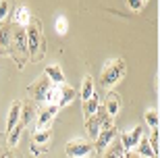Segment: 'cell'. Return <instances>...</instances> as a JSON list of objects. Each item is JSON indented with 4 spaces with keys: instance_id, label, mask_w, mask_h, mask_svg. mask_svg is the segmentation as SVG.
<instances>
[{
    "instance_id": "cell-15",
    "label": "cell",
    "mask_w": 160,
    "mask_h": 158,
    "mask_svg": "<svg viewBox=\"0 0 160 158\" xmlns=\"http://www.w3.org/2000/svg\"><path fill=\"white\" fill-rule=\"evenodd\" d=\"M98 108H100V102H98V98H96V94H94L92 98H88L83 102V115H85V119L94 117L96 112H98Z\"/></svg>"
},
{
    "instance_id": "cell-29",
    "label": "cell",
    "mask_w": 160,
    "mask_h": 158,
    "mask_svg": "<svg viewBox=\"0 0 160 158\" xmlns=\"http://www.w3.org/2000/svg\"><path fill=\"white\" fill-rule=\"evenodd\" d=\"M123 158H139V156H137V154H131V152H125Z\"/></svg>"
},
{
    "instance_id": "cell-24",
    "label": "cell",
    "mask_w": 160,
    "mask_h": 158,
    "mask_svg": "<svg viewBox=\"0 0 160 158\" xmlns=\"http://www.w3.org/2000/svg\"><path fill=\"white\" fill-rule=\"evenodd\" d=\"M0 46H11V29L8 27L0 29Z\"/></svg>"
},
{
    "instance_id": "cell-25",
    "label": "cell",
    "mask_w": 160,
    "mask_h": 158,
    "mask_svg": "<svg viewBox=\"0 0 160 158\" xmlns=\"http://www.w3.org/2000/svg\"><path fill=\"white\" fill-rule=\"evenodd\" d=\"M123 154H125V150H123V146H117V148H112L110 152L106 154V158H123Z\"/></svg>"
},
{
    "instance_id": "cell-23",
    "label": "cell",
    "mask_w": 160,
    "mask_h": 158,
    "mask_svg": "<svg viewBox=\"0 0 160 158\" xmlns=\"http://www.w3.org/2000/svg\"><path fill=\"white\" fill-rule=\"evenodd\" d=\"M48 140H50V129H46V131H36V135H33V144H40V146H44Z\"/></svg>"
},
{
    "instance_id": "cell-20",
    "label": "cell",
    "mask_w": 160,
    "mask_h": 158,
    "mask_svg": "<svg viewBox=\"0 0 160 158\" xmlns=\"http://www.w3.org/2000/svg\"><path fill=\"white\" fill-rule=\"evenodd\" d=\"M146 123H148L150 129L158 127V110H156V108H148V110H146Z\"/></svg>"
},
{
    "instance_id": "cell-31",
    "label": "cell",
    "mask_w": 160,
    "mask_h": 158,
    "mask_svg": "<svg viewBox=\"0 0 160 158\" xmlns=\"http://www.w3.org/2000/svg\"><path fill=\"white\" fill-rule=\"evenodd\" d=\"M88 158H89V156H88Z\"/></svg>"
},
{
    "instance_id": "cell-3",
    "label": "cell",
    "mask_w": 160,
    "mask_h": 158,
    "mask_svg": "<svg viewBox=\"0 0 160 158\" xmlns=\"http://www.w3.org/2000/svg\"><path fill=\"white\" fill-rule=\"evenodd\" d=\"M65 152H67V156H69V158H88L89 154L94 152V148H92L89 141L83 140V137H75V140L67 141Z\"/></svg>"
},
{
    "instance_id": "cell-16",
    "label": "cell",
    "mask_w": 160,
    "mask_h": 158,
    "mask_svg": "<svg viewBox=\"0 0 160 158\" xmlns=\"http://www.w3.org/2000/svg\"><path fill=\"white\" fill-rule=\"evenodd\" d=\"M92 96H94V79H92V75H85L83 77V83H81V100L85 102Z\"/></svg>"
},
{
    "instance_id": "cell-7",
    "label": "cell",
    "mask_w": 160,
    "mask_h": 158,
    "mask_svg": "<svg viewBox=\"0 0 160 158\" xmlns=\"http://www.w3.org/2000/svg\"><path fill=\"white\" fill-rule=\"evenodd\" d=\"M52 83L48 81V77L46 75H42L40 79H36V81L29 85V94H31V98L36 100V102H44V96H46V92H48V88H50Z\"/></svg>"
},
{
    "instance_id": "cell-18",
    "label": "cell",
    "mask_w": 160,
    "mask_h": 158,
    "mask_svg": "<svg viewBox=\"0 0 160 158\" xmlns=\"http://www.w3.org/2000/svg\"><path fill=\"white\" fill-rule=\"evenodd\" d=\"M29 21H31V13H29V8L27 6H21V8H17V25L19 27H27L29 25Z\"/></svg>"
},
{
    "instance_id": "cell-11",
    "label": "cell",
    "mask_w": 160,
    "mask_h": 158,
    "mask_svg": "<svg viewBox=\"0 0 160 158\" xmlns=\"http://www.w3.org/2000/svg\"><path fill=\"white\" fill-rule=\"evenodd\" d=\"M114 133H117V131H114V125H112V127H108V129H102L100 133H98V137H96V148H98L100 152H102V150H106V146L112 141Z\"/></svg>"
},
{
    "instance_id": "cell-5",
    "label": "cell",
    "mask_w": 160,
    "mask_h": 158,
    "mask_svg": "<svg viewBox=\"0 0 160 158\" xmlns=\"http://www.w3.org/2000/svg\"><path fill=\"white\" fill-rule=\"evenodd\" d=\"M58 108L56 106H44V108H38L36 115V131H46V129L52 127V119L56 117Z\"/></svg>"
},
{
    "instance_id": "cell-13",
    "label": "cell",
    "mask_w": 160,
    "mask_h": 158,
    "mask_svg": "<svg viewBox=\"0 0 160 158\" xmlns=\"http://www.w3.org/2000/svg\"><path fill=\"white\" fill-rule=\"evenodd\" d=\"M119 108H121L119 96H117V94H108L106 96V102H104V110H106V115L110 119H114L117 115H119Z\"/></svg>"
},
{
    "instance_id": "cell-22",
    "label": "cell",
    "mask_w": 160,
    "mask_h": 158,
    "mask_svg": "<svg viewBox=\"0 0 160 158\" xmlns=\"http://www.w3.org/2000/svg\"><path fill=\"white\" fill-rule=\"evenodd\" d=\"M148 144H150V148H152V152L156 154V158H158V127L152 129V133H150V137H148Z\"/></svg>"
},
{
    "instance_id": "cell-26",
    "label": "cell",
    "mask_w": 160,
    "mask_h": 158,
    "mask_svg": "<svg viewBox=\"0 0 160 158\" xmlns=\"http://www.w3.org/2000/svg\"><path fill=\"white\" fill-rule=\"evenodd\" d=\"M11 13V2H0V19H6Z\"/></svg>"
},
{
    "instance_id": "cell-1",
    "label": "cell",
    "mask_w": 160,
    "mask_h": 158,
    "mask_svg": "<svg viewBox=\"0 0 160 158\" xmlns=\"http://www.w3.org/2000/svg\"><path fill=\"white\" fill-rule=\"evenodd\" d=\"M73 98H75V89H73L71 85L62 83V85H50L46 96H44V102H46L48 106L62 108V106H67L69 102H73Z\"/></svg>"
},
{
    "instance_id": "cell-9",
    "label": "cell",
    "mask_w": 160,
    "mask_h": 158,
    "mask_svg": "<svg viewBox=\"0 0 160 158\" xmlns=\"http://www.w3.org/2000/svg\"><path fill=\"white\" fill-rule=\"evenodd\" d=\"M11 40L15 42V50L17 52H25L27 50V38H25V29L15 25V29L11 31Z\"/></svg>"
},
{
    "instance_id": "cell-28",
    "label": "cell",
    "mask_w": 160,
    "mask_h": 158,
    "mask_svg": "<svg viewBox=\"0 0 160 158\" xmlns=\"http://www.w3.org/2000/svg\"><path fill=\"white\" fill-rule=\"evenodd\" d=\"M31 152L36 154V156H40V154H44V152H46V148H44V146H40V148H38V144H31Z\"/></svg>"
},
{
    "instance_id": "cell-10",
    "label": "cell",
    "mask_w": 160,
    "mask_h": 158,
    "mask_svg": "<svg viewBox=\"0 0 160 158\" xmlns=\"http://www.w3.org/2000/svg\"><path fill=\"white\" fill-rule=\"evenodd\" d=\"M21 121V102H12L11 110H8V119H6V133H11L12 129Z\"/></svg>"
},
{
    "instance_id": "cell-14",
    "label": "cell",
    "mask_w": 160,
    "mask_h": 158,
    "mask_svg": "<svg viewBox=\"0 0 160 158\" xmlns=\"http://www.w3.org/2000/svg\"><path fill=\"white\" fill-rule=\"evenodd\" d=\"M85 131H88V135L92 140L98 137V133H100V119H98V115L85 119Z\"/></svg>"
},
{
    "instance_id": "cell-30",
    "label": "cell",
    "mask_w": 160,
    "mask_h": 158,
    "mask_svg": "<svg viewBox=\"0 0 160 158\" xmlns=\"http://www.w3.org/2000/svg\"><path fill=\"white\" fill-rule=\"evenodd\" d=\"M0 158H12V156L8 152H2V154H0Z\"/></svg>"
},
{
    "instance_id": "cell-21",
    "label": "cell",
    "mask_w": 160,
    "mask_h": 158,
    "mask_svg": "<svg viewBox=\"0 0 160 158\" xmlns=\"http://www.w3.org/2000/svg\"><path fill=\"white\" fill-rule=\"evenodd\" d=\"M21 133H23V127H21V125H17V127L8 133V146H17L19 140H21Z\"/></svg>"
},
{
    "instance_id": "cell-12",
    "label": "cell",
    "mask_w": 160,
    "mask_h": 158,
    "mask_svg": "<svg viewBox=\"0 0 160 158\" xmlns=\"http://www.w3.org/2000/svg\"><path fill=\"white\" fill-rule=\"evenodd\" d=\"M36 115H38V108L33 104H25L21 106V121H19V125L21 127H27V125L31 123V121H36Z\"/></svg>"
},
{
    "instance_id": "cell-6",
    "label": "cell",
    "mask_w": 160,
    "mask_h": 158,
    "mask_svg": "<svg viewBox=\"0 0 160 158\" xmlns=\"http://www.w3.org/2000/svg\"><path fill=\"white\" fill-rule=\"evenodd\" d=\"M142 137H143V129L137 125V127H133L131 131H125V133L121 135V146H123L125 152H129V150L137 148V144H139Z\"/></svg>"
},
{
    "instance_id": "cell-8",
    "label": "cell",
    "mask_w": 160,
    "mask_h": 158,
    "mask_svg": "<svg viewBox=\"0 0 160 158\" xmlns=\"http://www.w3.org/2000/svg\"><path fill=\"white\" fill-rule=\"evenodd\" d=\"M44 75L48 77V81L52 83V85H62V83H67L65 73H62V69H60V64H56V63L48 64L46 69H44Z\"/></svg>"
},
{
    "instance_id": "cell-17",
    "label": "cell",
    "mask_w": 160,
    "mask_h": 158,
    "mask_svg": "<svg viewBox=\"0 0 160 158\" xmlns=\"http://www.w3.org/2000/svg\"><path fill=\"white\" fill-rule=\"evenodd\" d=\"M137 156L139 158H156V154L152 152V148H150V144H148V137H142L139 140V144H137Z\"/></svg>"
},
{
    "instance_id": "cell-19",
    "label": "cell",
    "mask_w": 160,
    "mask_h": 158,
    "mask_svg": "<svg viewBox=\"0 0 160 158\" xmlns=\"http://www.w3.org/2000/svg\"><path fill=\"white\" fill-rule=\"evenodd\" d=\"M54 29H56L58 35H65L67 31H69V21H67L65 15H58V17H56V21H54Z\"/></svg>"
},
{
    "instance_id": "cell-2",
    "label": "cell",
    "mask_w": 160,
    "mask_h": 158,
    "mask_svg": "<svg viewBox=\"0 0 160 158\" xmlns=\"http://www.w3.org/2000/svg\"><path fill=\"white\" fill-rule=\"evenodd\" d=\"M125 75V63L121 59H110L106 64H104V69H102V77H100V83L106 88H112L114 83H119Z\"/></svg>"
},
{
    "instance_id": "cell-27",
    "label": "cell",
    "mask_w": 160,
    "mask_h": 158,
    "mask_svg": "<svg viewBox=\"0 0 160 158\" xmlns=\"http://www.w3.org/2000/svg\"><path fill=\"white\" fill-rule=\"evenodd\" d=\"M129 6L133 8V11H142V8H143V2H142V0H131Z\"/></svg>"
},
{
    "instance_id": "cell-4",
    "label": "cell",
    "mask_w": 160,
    "mask_h": 158,
    "mask_svg": "<svg viewBox=\"0 0 160 158\" xmlns=\"http://www.w3.org/2000/svg\"><path fill=\"white\" fill-rule=\"evenodd\" d=\"M40 35H42V23L38 21L36 17H31L27 29H25V38H27V48L29 52L36 56L38 50H40Z\"/></svg>"
}]
</instances>
